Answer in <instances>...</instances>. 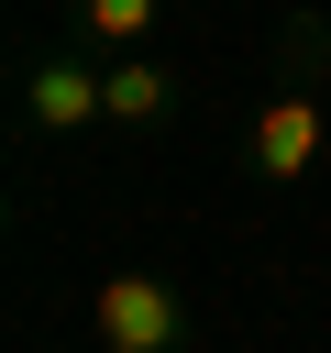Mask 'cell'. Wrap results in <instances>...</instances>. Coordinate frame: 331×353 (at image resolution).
Wrapping results in <instances>:
<instances>
[{"mask_svg":"<svg viewBox=\"0 0 331 353\" xmlns=\"http://www.w3.org/2000/svg\"><path fill=\"white\" fill-rule=\"evenodd\" d=\"M320 143H331V99H320V22H298V33H287V77L265 88V110H254V132H243V165H254L265 188H298V176L320 165Z\"/></svg>","mask_w":331,"mask_h":353,"instance_id":"6da1fadb","label":"cell"},{"mask_svg":"<svg viewBox=\"0 0 331 353\" xmlns=\"http://www.w3.org/2000/svg\"><path fill=\"white\" fill-rule=\"evenodd\" d=\"M22 121H33L44 143H66V132L110 121V88H99L77 55H33V66H22Z\"/></svg>","mask_w":331,"mask_h":353,"instance_id":"3957f363","label":"cell"},{"mask_svg":"<svg viewBox=\"0 0 331 353\" xmlns=\"http://www.w3.org/2000/svg\"><path fill=\"white\" fill-rule=\"evenodd\" d=\"M88 331H99V353H177V342H188V309H177L166 276L121 265V276L88 287Z\"/></svg>","mask_w":331,"mask_h":353,"instance_id":"7a4b0ae2","label":"cell"},{"mask_svg":"<svg viewBox=\"0 0 331 353\" xmlns=\"http://www.w3.org/2000/svg\"><path fill=\"white\" fill-rule=\"evenodd\" d=\"M154 11H166V0H77V22H88L99 44H121V55L154 44Z\"/></svg>","mask_w":331,"mask_h":353,"instance_id":"5b68a950","label":"cell"},{"mask_svg":"<svg viewBox=\"0 0 331 353\" xmlns=\"http://www.w3.org/2000/svg\"><path fill=\"white\" fill-rule=\"evenodd\" d=\"M99 88H110V121H121V132H154V121H177V77H166V55H154V44H143V55H121Z\"/></svg>","mask_w":331,"mask_h":353,"instance_id":"277c9868","label":"cell"}]
</instances>
